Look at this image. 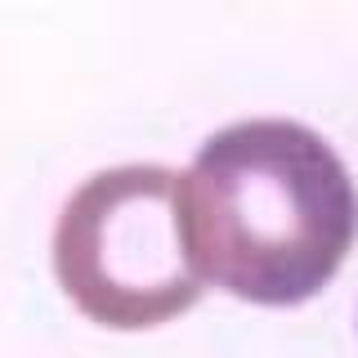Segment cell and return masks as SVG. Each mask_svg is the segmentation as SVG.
I'll use <instances>...</instances> for the list:
<instances>
[{
  "mask_svg": "<svg viewBox=\"0 0 358 358\" xmlns=\"http://www.w3.org/2000/svg\"><path fill=\"white\" fill-rule=\"evenodd\" d=\"M197 273L251 305H300L345 264L358 193L318 130L264 117L210 134L179 175Z\"/></svg>",
  "mask_w": 358,
  "mask_h": 358,
  "instance_id": "obj_1",
  "label": "cell"
},
{
  "mask_svg": "<svg viewBox=\"0 0 358 358\" xmlns=\"http://www.w3.org/2000/svg\"><path fill=\"white\" fill-rule=\"evenodd\" d=\"M54 268L72 305L99 327H162L201 296L171 166H112L67 197Z\"/></svg>",
  "mask_w": 358,
  "mask_h": 358,
  "instance_id": "obj_2",
  "label": "cell"
}]
</instances>
